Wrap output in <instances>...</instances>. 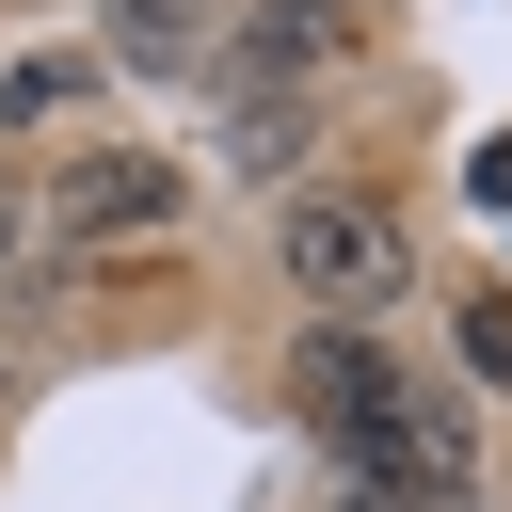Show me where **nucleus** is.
Masks as SVG:
<instances>
[{
    "instance_id": "6",
    "label": "nucleus",
    "mask_w": 512,
    "mask_h": 512,
    "mask_svg": "<svg viewBox=\"0 0 512 512\" xmlns=\"http://www.w3.org/2000/svg\"><path fill=\"white\" fill-rule=\"evenodd\" d=\"M240 160H272V176H288V160H304V96H272V80H256V96H240Z\"/></svg>"
},
{
    "instance_id": "2",
    "label": "nucleus",
    "mask_w": 512,
    "mask_h": 512,
    "mask_svg": "<svg viewBox=\"0 0 512 512\" xmlns=\"http://www.w3.org/2000/svg\"><path fill=\"white\" fill-rule=\"evenodd\" d=\"M400 208H368V192H288V288L320 304V320H368V304H400Z\"/></svg>"
},
{
    "instance_id": "8",
    "label": "nucleus",
    "mask_w": 512,
    "mask_h": 512,
    "mask_svg": "<svg viewBox=\"0 0 512 512\" xmlns=\"http://www.w3.org/2000/svg\"><path fill=\"white\" fill-rule=\"evenodd\" d=\"M480 208H512V144H480Z\"/></svg>"
},
{
    "instance_id": "3",
    "label": "nucleus",
    "mask_w": 512,
    "mask_h": 512,
    "mask_svg": "<svg viewBox=\"0 0 512 512\" xmlns=\"http://www.w3.org/2000/svg\"><path fill=\"white\" fill-rule=\"evenodd\" d=\"M64 240H128V224H176V160H144V144H96V160H64Z\"/></svg>"
},
{
    "instance_id": "5",
    "label": "nucleus",
    "mask_w": 512,
    "mask_h": 512,
    "mask_svg": "<svg viewBox=\"0 0 512 512\" xmlns=\"http://www.w3.org/2000/svg\"><path fill=\"white\" fill-rule=\"evenodd\" d=\"M112 48L128 64H192L208 48V0H112Z\"/></svg>"
},
{
    "instance_id": "9",
    "label": "nucleus",
    "mask_w": 512,
    "mask_h": 512,
    "mask_svg": "<svg viewBox=\"0 0 512 512\" xmlns=\"http://www.w3.org/2000/svg\"><path fill=\"white\" fill-rule=\"evenodd\" d=\"M0 256H16V192H0Z\"/></svg>"
},
{
    "instance_id": "1",
    "label": "nucleus",
    "mask_w": 512,
    "mask_h": 512,
    "mask_svg": "<svg viewBox=\"0 0 512 512\" xmlns=\"http://www.w3.org/2000/svg\"><path fill=\"white\" fill-rule=\"evenodd\" d=\"M288 400H304V432H320L352 480H400V496L464 512V416H448V400H416V384H400V352H384L368 320H320V336L288 352Z\"/></svg>"
},
{
    "instance_id": "4",
    "label": "nucleus",
    "mask_w": 512,
    "mask_h": 512,
    "mask_svg": "<svg viewBox=\"0 0 512 512\" xmlns=\"http://www.w3.org/2000/svg\"><path fill=\"white\" fill-rule=\"evenodd\" d=\"M352 32H368V0H272V16H256V64L288 80V64H336Z\"/></svg>"
},
{
    "instance_id": "7",
    "label": "nucleus",
    "mask_w": 512,
    "mask_h": 512,
    "mask_svg": "<svg viewBox=\"0 0 512 512\" xmlns=\"http://www.w3.org/2000/svg\"><path fill=\"white\" fill-rule=\"evenodd\" d=\"M464 368H480V384H512V288H480V304H464Z\"/></svg>"
}]
</instances>
